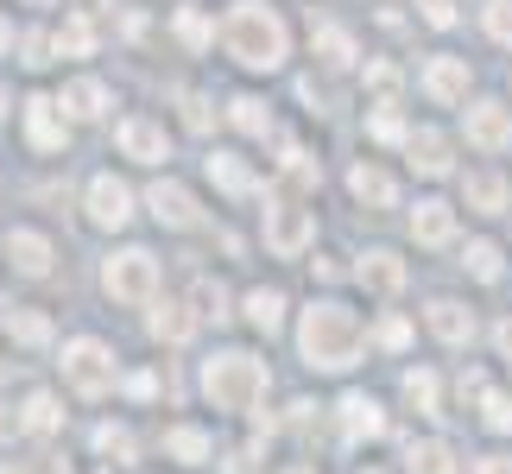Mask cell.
<instances>
[{"label": "cell", "mask_w": 512, "mask_h": 474, "mask_svg": "<svg viewBox=\"0 0 512 474\" xmlns=\"http://www.w3.org/2000/svg\"><path fill=\"white\" fill-rule=\"evenodd\" d=\"M481 424L487 430H512V399H506V392H487V399H481Z\"/></svg>", "instance_id": "74e56055"}, {"label": "cell", "mask_w": 512, "mask_h": 474, "mask_svg": "<svg viewBox=\"0 0 512 474\" xmlns=\"http://www.w3.org/2000/svg\"><path fill=\"white\" fill-rule=\"evenodd\" d=\"M57 51H70V57H89V51H95V32H89V19H64V32H57Z\"/></svg>", "instance_id": "d6a6232c"}, {"label": "cell", "mask_w": 512, "mask_h": 474, "mask_svg": "<svg viewBox=\"0 0 512 474\" xmlns=\"http://www.w3.org/2000/svg\"><path fill=\"white\" fill-rule=\"evenodd\" d=\"M424 89H430V102H462L468 95V64L462 57H437V64L424 70Z\"/></svg>", "instance_id": "5bb4252c"}, {"label": "cell", "mask_w": 512, "mask_h": 474, "mask_svg": "<svg viewBox=\"0 0 512 474\" xmlns=\"http://www.w3.org/2000/svg\"><path fill=\"white\" fill-rule=\"evenodd\" d=\"M430 329H437L443 335V342H468V335H475V316H468L462 304H449V298H437V304H430Z\"/></svg>", "instance_id": "ffe728a7"}, {"label": "cell", "mask_w": 512, "mask_h": 474, "mask_svg": "<svg viewBox=\"0 0 512 474\" xmlns=\"http://www.w3.org/2000/svg\"><path fill=\"white\" fill-rule=\"evenodd\" d=\"M32 474H70V468L57 462V456H38V462H32Z\"/></svg>", "instance_id": "681fc988"}, {"label": "cell", "mask_w": 512, "mask_h": 474, "mask_svg": "<svg viewBox=\"0 0 512 474\" xmlns=\"http://www.w3.org/2000/svg\"><path fill=\"white\" fill-rule=\"evenodd\" d=\"M354 279H361L367 291H380V298H392V291L405 285V260L399 253H386V247H373L361 266H354Z\"/></svg>", "instance_id": "30bf717a"}, {"label": "cell", "mask_w": 512, "mask_h": 474, "mask_svg": "<svg viewBox=\"0 0 512 474\" xmlns=\"http://www.w3.org/2000/svg\"><path fill=\"white\" fill-rule=\"evenodd\" d=\"M0 474H13V468H0Z\"/></svg>", "instance_id": "680465c9"}, {"label": "cell", "mask_w": 512, "mask_h": 474, "mask_svg": "<svg viewBox=\"0 0 512 474\" xmlns=\"http://www.w3.org/2000/svg\"><path fill=\"white\" fill-rule=\"evenodd\" d=\"M64 108L76 114V121H95V114L108 108V89H102V83H89V76H83V83H70V89H64Z\"/></svg>", "instance_id": "603a6c76"}, {"label": "cell", "mask_w": 512, "mask_h": 474, "mask_svg": "<svg viewBox=\"0 0 512 474\" xmlns=\"http://www.w3.org/2000/svg\"><path fill=\"white\" fill-rule=\"evenodd\" d=\"M481 474H512V456H481Z\"/></svg>", "instance_id": "7dc6e473"}, {"label": "cell", "mask_w": 512, "mask_h": 474, "mask_svg": "<svg viewBox=\"0 0 512 474\" xmlns=\"http://www.w3.org/2000/svg\"><path fill=\"white\" fill-rule=\"evenodd\" d=\"M127 392H133V399H159V373H133Z\"/></svg>", "instance_id": "f6af8a7d"}, {"label": "cell", "mask_w": 512, "mask_h": 474, "mask_svg": "<svg viewBox=\"0 0 512 474\" xmlns=\"http://www.w3.org/2000/svg\"><path fill=\"white\" fill-rule=\"evenodd\" d=\"M228 474H260V468H253V449H234V456H228Z\"/></svg>", "instance_id": "bcb514c9"}, {"label": "cell", "mask_w": 512, "mask_h": 474, "mask_svg": "<svg viewBox=\"0 0 512 474\" xmlns=\"http://www.w3.org/2000/svg\"><path fill=\"white\" fill-rule=\"evenodd\" d=\"M228 121L241 127V133H266V127H272V114H266L260 95H234V102H228Z\"/></svg>", "instance_id": "4316f807"}, {"label": "cell", "mask_w": 512, "mask_h": 474, "mask_svg": "<svg viewBox=\"0 0 512 474\" xmlns=\"http://www.w3.org/2000/svg\"><path fill=\"white\" fill-rule=\"evenodd\" d=\"M0 114H7V89H0Z\"/></svg>", "instance_id": "f5cc1de1"}, {"label": "cell", "mask_w": 512, "mask_h": 474, "mask_svg": "<svg viewBox=\"0 0 512 474\" xmlns=\"http://www.w3.org/2000/svg\"><path fill=\"white\" fill-rule=\"evenodd\" d=\"M32 7H51V0H32Z\"/></svg>", "instance_id": "11a10c76"}, {"label": "cell", "mask_w": 512, "mask_h": 474, "mask_svg": "<svg viewBox=\"0 0 512 474\" xmlns=\"http://www.w3.org/2000/svg\"><path fill=\"white\" fill-rule=\"evenodd\" d=\"M405 399H411V405H418V411H424V418H443V411H437V373H424V367H411V373H405Z\"/></svg>", "instance_id": "83f0119b"}, {"label": "cell", "mask_w": 512, "mask_h": 474, "mask_svg": "<svg viewBox=\"0 0 512 474\" xmlns=\"http://www.w3.org/2000/svg\"><path fill=\"white\" fill-rule=\"evenodd\" d=\"M102 291L114 304H152V291H159V260H152L146 247L114 253V260L102 266Z\"/></svg>", "instance_id": "277c9868"}, {"label": "cell", "mask_w": 512, "mask_h": 474, "mask_svg": "<svg viewBox=\"0 0 512 474\" xmlns=\"http://www.w3.org/2000/svg\"><path fill=\"white\" fill-rule=\"evenodd\" d=\"M468 140H475L481 152H506V146H512V114H506L500 102L468 108Z\"/></svg>", "instance_id": "9c48e42d"}, {"label": "cell", "mask_w": 512, "mask_h": 474, "mask_svg": "<svg viewBox=\"0 0 512 474\" xmlns=\"http://www.w3.org/2000/svg\"><path fill=\"white\" fill-rule=\"evenodd\" d=\"M64 380L83 392V399H102V392L114 386V354H108L102 342H89V335H83V342H70V348H64Z\"/></svg>", "instance_id": "8992f818"}, {"label": "cell", "mask_w": 512, "mask_h": 474, "mask_svg": "<svg viewBox=\"0 0 512 474\" xmlns=\"http://www.w3.org/2000/svg\"><path fill=\"white\" fill-rule=\"evenodd\" d=\"M298 342H304V361L317 373H348L361 361V323H354V310H342V304H310Z\"/></svg>", "instance_id": "7a4b0ae2"}, {"label": "cell", "mask_w": 512, "mask_h": 474, "mask_svg": "<svg viewBox=\"0 0 512 474\" xmlns=\"http://www.w3.org/2000/svg\"><path fill=\"white\" fill-rule=\"evenodd\" d=\"M165 449L177 462H209V430H196V424H171L165 430Z\"/></svg>", "instance_id": "7402d4cb"}, {"label": "cell", "mask_w": 512, "mask_h": 474, "mask_svg": "<svg viewBox=\"0 0 512 474\" xmlns=\"http://www.w3.org/2000/svg\"><path fill=\"white\" fill-rule=\"evenodd\" d=\"M468 272L494 285V279H500V247H494V241H475V247H468Z\"/></svg>", "instance_id": "836d02e7"}, {"label": "cell", "mask_w": 512, "mask_h": 474, "mask_svg": "<svg viewBox=\"0 0 512 474\" xmlns=\"http://www.w3.org/2000/svg\"><path fill=\"white\" fill-rule=\"evenodd\" d=\"M317 57H323L329 70H348L354 64V38L342 26H317Z\"/></svg>", "instance_id": "d4e9b609"}, {"label": "cell", "mask_w": 512, "mask_h": 474, "mask_svg": "<svg viewBox=\"0 0 512 474\" xmlns=\"http://www.w3.org/2000/svg\"><path fill=\"white\" fill-rule=\"evenodd\" d=\"M342 430H348V437H380L386 418H380V405H373L367 392H348V399H342Z\"/></svg>", "instance_id": "ac0fdd59"}, {"label": "cell", "mask_w": 512, "mask_h": 474, "mask_svg": "<svg viewBox=\"0 0 512 474\" xmlns=\"http://www.w3.org/2000/svg\"><path fill=\"white\" fill-rule=\"evenodd\" d=\"M411 234H418L424 247H443L449 234H456V209L449 203H418L411 209Z\"/></svg>", "instance_id": "9a60e30c"}, {"label": "cell", "mask_w": 512, "mask_h": 474, "mask_svg": "<svg viewBox=\"0 0 512 474\" xmlns=\"http://www.w3.org/2000/svg\"><path fill=\"white\" fill-rule=\"evenodd\" d=\"M146 203H152V215H159L165 228H196V222H203V209H196V196L184 184H152Z\"/></svg>", "instance_id": "ba28073f"}, {"label": "cell", "mask_w": 512, "mask_h": 474, "mask_svg": "<svg viewBox=\"0 0 512 474\" xmlns=\"http://www.w3.org/2000/svg\"><path fill=\"white\" fill-rule=\"evenodd\" d=\"M405 146H411V165H418L424 177H443V171H449V140H443L437 127H418Z\"/></svg>", "instance_id": "2e32d148"}, {"label": "cell", "mask_w": 512, "mask_h": 474, "mask_svg": "<svg viewBox=\"0 0 512 474\" xmlns=\"http://www.w3.org/2000/svg\"><path fill=\"white\" fill-rule=\"evenodd\" d=\"M0 380H7V361H0Z\"/></svg>", "instance_id": "db71d44e"}, {"label": "cell", "mask_w": 512, "mask_h": 474, "mask_svg": "<svg viewBox=\"0 0 512 474\" xmlns=\"http://www.w3.org/2000/svg\"><path fill=\"white\" fill-rule=\"evenodd\" d=\"M266 247L279 253V260H298L310 247V215L298 209V196L291 190H272L266 196Z\"/></svg>", "instance_id": "5b68a950"}, {"label": "cell", "mask_w": 512, "mask_h": 474, "mask_svg": "<svg viewBox=\"0 0 512 474\" xmlns=\"http://www.w3.org/2000/svg\"><path fill=\"white\" fill-rule=\"evenodd\" d=\"M361 474H380V468H361Z\"/></svg>", "instance_id": "9f6ffc18"}, {"label": "cell", "mask_w": 512, "mask_h": 474, "mask_svg": "<svg viewBox=\"0 0 512 474\" xmlns=\"http://www.w3.org/2000/svg\"><path fill=\"white\" fill-rule=\"evenodd\" d=\"M222 45L241 70H279L285 64V19L266 0H234L222 19Z\"/></svg>", "instance_id": "6da1fadb"}, {"label": "cell", "mask_w": 512, "mask_h": 474, "mask_svg": "<svg viewBox=\"0 0 512 474\" xmlns=\"http://www.w3.org/2000/svg\"><path fill=\"white\" fill-rule=\"evenodd\" d=\"M7 253H13V266L26 272V279H45V272H51V241H45V234H32V228H13L7 234Z\"/></svg>", "instance_id": "7c38bea8"}, {"label": "cell", "mask_w": 512, "mask_h": 474, "mask_svg": "<svg viewBox=\"0 0 512 474\" xmlns=\"http://www.w3.org/2000/svg\"><path fill=\"white\" fill-rule=\"evenodd\" d=\"M89 215H95V222H102V228H127L133 222V190L121 184V177H95V184H89Z\"/></svg>", "instance_id": "52a82bcc"}, {"label": "cell", "mask_w": 512, "mask_h": 474, "mask_svg": "<svg viewBox=\"0 0 512 474\" xmlns=\"http://www.w3.org/2000/svg\"><path fill=\"white\" fill-rule=\"evenodd\" d=\"M177 38H184V45H196V51H203V45H209L215 32H209V19L196 13V7H184V13H177Z\"/></svg>", "instance_id": "8d00e7d4"}, {"label": "cell", "mask_w": 512, "mask_h": 474, "mask_svg": "<svg viewBox=\"0 0 512 474\" xmlns=\"http://www.w3.org/2000/svg\"><path fill=\"white\" fill-rule=\"evenodd\" d=\"M7 329L19 335V342H32V348H38V342H51V323H45L38 310H13V316H7Z\"/></svg>", "instance_id": "1f68e13d"}, {"label": "cell", "mask_w": 512, "mask_h": 474, "mask_svg": "<svg viewBox=\"0 0 512 474\" xmlns=\"http://www.w3.org/2000/svg\"><path fill=\"white\" fill-rule=\"evenodd\" d=\"M209 177H215L222 190H234V196H241V190H253V177H247V165H241L234 152H215V158H209Z\"/></svg>", "instance_id": "f1b7e54d"}, {"label": "cell", "mask_w": 512, "mask_h": 474, "mask_svg": "<svg viewBox=\"0 0 512 474\" xmlns=\"http://www.w3.org/2000/svg\"><path fill=\"white\" fill-rule=\"evenodd\" d=\"M121 152L140 158V165H159L165 158V127H152V121L133 114V121H121Z\"/></svg>", "instance_id": "4fadbf2b"}, {"label": "cell", "mask_w": 512, "mask_h": 474, "mask_svg": "<svg viewBox=\"0 0 512 474\" xmlns=\"http://www.w3.org/2000/svg\"><path fill=\"white\" fill-rule=\"evenodd\" d=\"M494 342H500V354H506V361H512V316H506V323L494 329Z\"/></svg>", "instance_id": "c3c4849f"}, {"label": "cell", "mask_w": 512, "mask_h": 474, "mask_svg": "<svg viewBox=\"0 0 512 474\" xmlns=\"http://www.w3.org/2000/svg\"><path fill=\"white\" fill-rule=\"evenodd\" d=\"M7 430H13V418H7V411H0V437H7Z\"/></svg>", "instance_id": "816d5d0a"}, {"label": "cell", "mask_w": 512, "mask_h": 474, "mask_svg": "<svg viewBox=\"0 0 512 474\" xmlns=\"http://www.w3.org/2000/svg\"><path fill=\"white\" fill-rule=\"evenodd\" d=\"M19 424L45 437V430H57V424H64V411H57V399H51V392H32V399H26V411H19Z\"/></svg>", "instance_id": "484cf974"}, {"label": "cell", "mask_w": 512, "mask_h": 474, "mask_svg": "<svg viewBox=\"0 0 512 474\" xmlns=\"http://www.w3.org/2000/svg\"><path fill=\"white\" fill-rule=\"evenodd\" d=\"M203 392L215 399V411H253L260 392H266V367L253 361V354L228 348V354H215V361L203 367Z\"/></svg>", "instance_id": "3957f363"}, {"label": "cell", "mask_w": 512, "mask_h": 474, "mask_svg": "<svg viewBox=\"0 0 512 474\" xmlns=\"http://www.w3.org/2000/svg\"><path fill=\"white\" fill-rule=\"evenodd\" d=\"M13 45V26H7V19H0V51H7Z\"/></svg>", "instance_id": "f907efd6"}, {"label": "cell", "mask_w": 512, "mask_h": 474, "mask_svg": "<svg viewBox=\"0 0 512 474\" xmlns=\"http://www.w3.org/2000/svg\"><path fill=\"white\" fill-rule=\"evenodd\" d=\"M184 121H190L196 133H203V127L215 121V114H209V102H203V95H184Z\"/></svg>", "instance_id": "ee69618b"}, {"label": "cell", "mask_w": 512, "mask_h": 474, "mask_svg": "<svg viewBox=\"0 0 512 474\" xmlns=\"http://www.w3.org/2000/svg\"><path fill=\"white\" fill-rule=\"evenodd\" d=\"M367 133L380 146H392V140H405V121H399V108H373V121H367Z\"/></svg>", "instance_id": "d590c367"}, {"label": "cell", "mask_w": 512, "mask_h": 474, "mask_svg": "<svg viewBox=\"0 0 512 474\" xmlns=\"http://www.w3.org/2000/svg\"><path fill=\"white\" fill-rule=\"evenodd\" d=\"M367 83H373V95H380V108H392V89H399V70H392V64H367Z\"/></svg>", "instance_id": "ab89813d"}, {"label": "cell", "mask_w": 512, "mask_h": 474, "mask_svg": "<svg viewBox=\"0 0 512 474\" xmlns=\"http://www.w3.org/2000/svg\"><path fill=\"white\" fill-rule=\"evenodd\" d=\"M405 468L411 474H456V456H449L443 443H411L405 449Z\"/></svg>", "instance_id": "cb8c5ba5"}, {"label": "cell", "mask_w": 512, "mask_h": 474, "mask_svg": "<svg viewBox=\"0 0 512 474\" xmlns=\"http://www.w3.org/2000/svg\"><path fill=\"white\" fill-rule=\"evenodd\" d=\"M348 190L361 196V203H373V209H392V196H399V184H392L380 165H354L348 171Z\"/></svg>", "instance_id": "e0dca14e"}, {"label": "cell", "mask_w": 512, "mask_h": 474, "mask_svg": "<svg viewBox=\"0 0 512 474\" xmlns=\"http://www.w3.org/2000/svg\"><path fill=\"white\" fill-rule=\"evenodd\" d=\"M418 7H424V26H456V7H449V0H418Z\"/></svg>", "instance_id": "b9f144b4"}, {"label": "cell", "mask_w": 512, "mask_h": 474, "mask_svg": "<svg viewBox=\"0 0 512 474\" xmlns=\"http://www.w3.org/2000/svg\"><path fill=\"white\" fill-rule=\"evenodd\" d=\"M279 316H285V298H279V291H253V298H247V323L253 329H279Z\"/></svg>", "instance_id": "f546056e"}, {"label": "cell", "mask_w": 512, "mask_h": 474, "mask_svg": "<svg viewBox=\"0 0 512 474\" xmlns=\"http://www.w3.org/2000/svg\"><path fill=\"white\" fill-rule=\"evenodd\" d=\"M462 196H468V209H481V215H500V209H506V177H494V171H468Z\"/></svg>", "instance_id": "d6986e66"}, {"label": "cell", "mask_w": 512, "mask_h": 474, "mask_svg": "<svg viewBox=\"0 0 512 474\" xmlns=\"http://www.w3.org/2000/svg\"><path fill=\"white\" fill-rule=\"evenodd\" d=\"M291 474H310V468H291Z\"/></svg>", "instance_id": "6f0895ef"}, {"label": "cell", "mask_w": 512, "mask_h": 474, "mask_svg": "<svg viewBox=\"0 0 512 474\" xmlns=\"http://www.w3.org/2000/svg\"><path fill=\"white\" fill-rule=\"evenodd\" d=\"M190 329H196V310H184V304H152V335L159 342H190Z\"/></svg>", "instance_id": "44dd1931"}, {"label": "cell", "mask_w": 512, "mask_h": 474, "mask_svg": "<svg viewBox=\"0 0 512 474\" xmlns=\"http://www.w3.org/2000/svg\"><path fill=\"white\" fill-rule=\"evenodd\" d=\"M51 51H57V38H45V32H26V64L38 70V64H51Z\"/></svg>", "instance_id": "60d3db41"}, {"label": "cell", "mask_w": 512, "mask_h": 474, "mask_svg": "<svg viewBox=\"0 0 512 474\" xmlns=\"http://www.w3.org/2000/svg\"><path fill=\"white\" fill-rule=\"evenodd\" d=\"M26 133H32L38 152H64V121H57L51 95H32V102H26Z\"/></svg>", "instance_id": "8fae6325"}, {"label": "cell", "mask_w": 512, "mask_h": 474, "mask_svg": "<svg viewBox=\"0 0 512 474\" xmlns=\"http://www.w3.org/2000/svg\"><path fill=\"white\" fill-rule=\"evenodd\" d=\"M196 316H215V323L228 316V291L215 279H196Z\"/></svg>", "instance_id": "e575fe53"}, {"label": "cell", "mask_w": 512, "mask_h": 474, "mask_svg": "<svg viewBox=\"0 0 512 474\" xmlns=\"http://www.w3.org/2000/svg\"><path fill=\"white\" fill-rule=\"evenodd\" d=\"M380 342L386 348H405L411 342V323H405V316H386V323H380Z\"/></svg>", "instance_id": "7bdbcfd3"}, {"label": "cell", "mask_w": 512, "mask_h": 474, "mask_svg": "<svg viewBox=\"0 0 512 474\" xmlns=\"http://www.w3.org/2000/svg\"><path fill=\"white\" fill-rule=\"evenodd\" d=\"M95 449H102V456H114V468L133 462V437H127L121 424H102V430H95Z\"/></svg>", "instance_id": "4dcf8cb0"}, {"label": "cell", "mask_w": 512, "mask_h": 474, "mask_svg": "<svg viewBox=\"0 0 512 474\" xmlns=\"http://www.w3.org/2000/svg\"><path fill=\"white\" fill-rule=\"evenodd\" d=\"M487 32H494L500 38V45H512V0H487Z\"/></svg>", "instance_id": "f35d334b"}]
</instances>
